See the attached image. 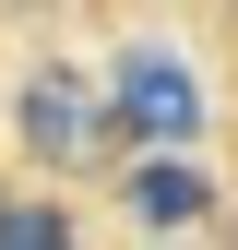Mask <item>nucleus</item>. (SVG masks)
<instances>
[{
  "mask_svg": "<svg viewBox=\"0 0 238 250\" xmlns=\"http://www.w3.org/2000/svg\"><path fill=\"white\" fill-rule=\"evenodd\" d=\"M24 143H36L48 167H96V143H119V131H107V96H96V72H72V60L24 72Z\"/></svg>",
  "mask_w": 238,
  "mask_h": 250,
  "instance_id": "nucleus-1",
  "label": "nucleus"
},
{
  "mask_svg": "<svg viewBox=\"0 0 238 250\" xmlns=\"http://www.w3.org/2000/svg\"><path fill=\"white\" fill-rule=\"evenodd\" d=\"M191 119H202V83L178 72V60H119V83H107V131H143L155 155H178Z\"/></svg>",
  "mask_w": 238,
  "mask_h": 250,
  "instance_id": "nucleus-2",
  "label": "nucleus"
},
{
  "mask_svg": "<svg viewBox=\"0 0 238 250\" xmlns=\"http://www.w3.org/2000/svg\"><path fill=\"white\" fill-rule=\"evenodd\" d=\"M202 203H215V179H202L191 155H143V167H131V214H143V227H191Z\"/></svg>",
  "mask_w": 238,
  "mask_h": 250,
  "instance_id": "nucleus-3",
  "label": "nucleus"
},
{
  "mask_svg": "<svg viewBox=\"0 0 238 250\" xmlns=\"http://www.w3.org/2000/svg\"><path fill=\"white\" fill-rule=\"evenodd\" d=\"M0 250H72V214H48V203H12V214H0Z\"/></svg>",
  "mask_w": 238,
  "mask_h": 250,
  "instance_id": "nucleus-4",
  "label": "nucleus"
},
{
  "mask_svg": "<svg viewBox=\"0 0 238 250\" xmlns=\"http://www.w3.org/2000/svg\"><path fill=\"white\" fill-rule=\"evenodd\" d=\"M0 214H12V203H0Z\"/></svg>",
  "mask_w": 238,
  "mask_h": 250,
  "instance_id": "nucleus-5",
  "label": "nucleus"
}]
</instances>
